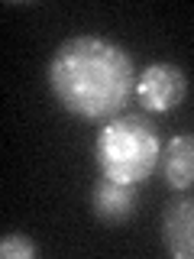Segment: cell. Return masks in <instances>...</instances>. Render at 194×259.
Listing matches in <instances>:
<instances>
[{
  "instance_id": "cell-2",
  "label": "cell",
  "mask_w": 194,
  "mask_h": 259,
  "mask_svg": "<svg viewBox=\"0 0 194 259\" xmlns=\"http://www.w3.org/2000/svg\"><path fill=\"white\" fill-rule=\"evenodd\" d=\"M91 156L104 178L146 185L162 162L159 126L149 113H120L97 130Z\"/></svg>"
},
{
  "instance_id": "cell-5",
  "label": "cell",
  "mask_w": 194,
  "mask_h": 259,
  "mask_svg": "<svg viewBox=\"0 0 194 259\" xmlns=\"http://www.w3.org/2000/svg\"><path fill=\"white\" fill-rule=\"evenodd\" d=\"M162 243L175 259H194V198L172 201L162 214Z\"/></svg>"
},
{
  "instance_id": "cell-1",
  "label": "cell",
  "mask_w": 194,
  "mask_h": 259,
  "mask_svg": "<svg viewBox=\"0 0 194 259\" xmlns=\"http://www.w3.org/2000/svg\"><path fill=\"white\" fill-rule=\"evenodd\" d=\"M45 78L65 113L87 123H107L136 94L139 71L133 55L113 39L71 36L55 46Z\"/></svg>"
},
{
  "instance_id": "cell-6",
  "label": "cell",
  "mask_w": 194,
  "mask_h": 259,
  "mask_svg": "<svg viewBox=\"0 0 194 259\" xmlns=\"http://www.w3.org/2000/svg\"><path fill=\"white\" fill-rule=\"evenodd\" d=\"M162 178L172 191L194 188V133H178L162 146Z\"/></svg>"
},
{
  "instance_id": "cell-3",
  "label": "cell",
  "mask_w": 194,
  "mask_h": 259,
  "mask_svg": "<svg viewBox=\"0 0 194 259\" xmlns=\"http://www.w3.org/2000/svg\"><path fill=\"white\" fill-rule=\"evenodd\" d=\"M188 97V75L175 62H152L136 81V101L142 113H172Z\"/></svg>"
},
{
  "instance_id": "cell-4",
  "label": "cell",
  "mask_w": 194,
  "mask_h": 259,
  "mask_svg": "<svg viewBox=\"0 0 194 259\" xmlns=\"http://www.w3.org/2000/svg\"><path fill=\"white\" fill-rule=\"evenodd\" d=\"M136 204H139V185H123L104 175L91 185V214L101 224H126L136 214Z\"/></svg>"
},
{
  "instance_id": "cell-7",
  "label": "cell",
  "mask_w": 194,
  "mask_h": 259,
  "mask_svg": "<svg viewBox=\"0 0 194 259\" xmlns=\"http://www.w3.org/2000/svg\"><path fill=\"white\" fill-rule=\"evenodd\" d=\"M0 256L4 259H32L39 256V243H32L26 233H4L0 240Z\"/></svg>"
}]
</instances>
